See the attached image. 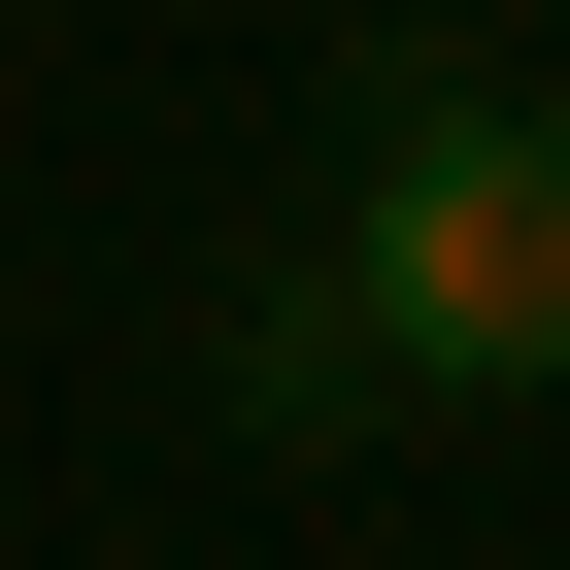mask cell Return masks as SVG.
<instances>
[{"mask_svg": "<svg viewBox=\"0 0 570 570\" xmlns=\"http://www.w3.org/2000/svg\"><path fill=\"white\" fill-rule=\"evenodd\" d=\"M370 403H570V101H403L336 202Z\"/></svg>", "mask_w": 570, "mask_h": 570, "instance_id": "cell-1", "label": "cell"}]
</instances>
